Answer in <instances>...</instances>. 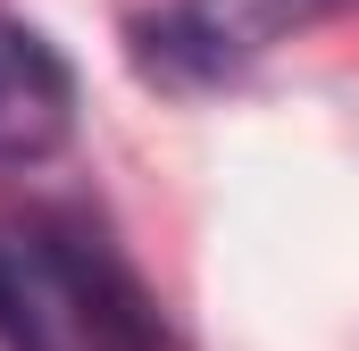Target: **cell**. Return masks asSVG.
<instances>
[{
	"label": "cell",
	"mask_w": 359,
	"mask_h": 351,
	"mask_svg": "<svg viewBox=\"0 0 359 351\" xmlns=\"http://www.w3.org/2000/svg\"><path fill=\"white\" fill-rule=\"evenodd\" d=\"M42 284V351H168L151 284L92 218H25Z\"/></svg>",
	"instance_id": "1"
},
{
	"label": "cell",
	"mask_w": 359,
	"mask_h": 351,
	"mask_svg": "<svg viewBox=\"0 0 359 351\" xmlns=\"http://www.w3.org/2000/svg\"><path fill=\"white\" fill-rule=\"evenodd\" d=\"M359 0H168L151 17H134V67L159 92H209L234 84L243 67H259L268 51H284L292 34L351 17Z\"/></svg>",
	"instance_id": "2"
},
{
	"label": "cell",
	"mask_w": 359,
	"mask_h": 351,
	"mask_svg": "<svg viewBox=\"0 0 359 351\" xmlns=\"http://www.w3.org/2000/svg\"><path fill=\"white\" fill-rule=\"evenodd\" d=\"M67 134H76V76H67V59L34 25L0 17V168H34Z\"/></svg>",
	"instance_id": "3"
}]
</instances>
